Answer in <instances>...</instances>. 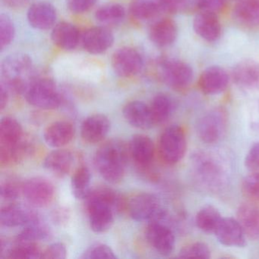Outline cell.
Instances as JSON below:
<instances>
[{
    "instance_id": "6da1fadb",
    "label": "cell",
    "mask_w": 259,
    "mask_h": 259,
    "mask_svg": "<svg viewBox=\"0 0 259 259\" xmlns=\"http://www.w3.org/2000/svg\"><path fill=\"white\" fill-rule=\"evenodd\" d=\"M85 199L92 230L99 233L110 230L114 222V213L123 207L122 198L108 188H98L91 191Z\"/></svg>"
},
{
    "instance_id": "7a4b0ae2",
    "label": "cell",
    "mask_w": 259,
    "mask_h": 259,
    "mask_svg": "<svg viewBox=\"0 0 259 259\" xmlns=\"http://www.w3.org/2000/svg\"><path fill=\"white\" fill-rule=\"evenodd\" d=\"M128 147L114 139L101 145L95 155V165L100 175L110 183L123 180L130 156Z\"/></svg>"
},
{
    "instance_id": "3957f363",
    "label": "cell",
    "mask_w": 259,
    "mask_h": 259,
    "mask_svg": "<svg viewBox=\"0 0 259 259\" xmlns=\"http://www.w3.org/2000/svg\"><path fill=\"white\" fill-rule=\"evenodd\" d=\"M190 166L197 183L207 190L220 192L227 185V170L214 155L204 151H197L191 157Z\"/></svg>"
},
{
    "instance_id": "277c9868",
    "label": "cell",
    "mask_w": 259,
    "mask_h": 259,
    "mask_svg": "<svg viewBox=\"0 0 259 259\" xmlns=\"http://www.w3.org/2000/svg\"><path fill=\"white\" fill-rule=\"evenodd\" d=\"M3 83L9 90L19 94L25 93L29 83L37 75L31 57L25 54H15L4 60L1 66Z\"/></svg>"
},
{
    "instance_id": "5b68a950",
    "label": "cell",
    "mask_w": 259,
    "mask_h": 259,
    "mask_svg": "<svg viewBox=\"0 0 259 259\" xmlns=\"http://www.w3.org/2000/svg\"><path fill=\"white\" fill-rule=\"evenodd\" d=\"M24 95L28 104L41 110H55L63 103V98L55 82L47 77L36 76L29 83Z\"/></svg>"
},
{
    "instance_id": "8992f818",
    "label": "cell",
    "mask_w": 259,
    "mask_h": 259,
    "mask_svg": "<svg viewBox=\"0 0 259 259\" xmlns=\"http://www.w3.org/2000/svg\"><path fill=\"white\" fill-rule=\"evenodd\" d=\"M186 150V133L181 126L170 125L163 132L159 140V152L165 163L174 165L181 161Z\"/></svg>"
},
{
    "instance_id": "52a82bcc",
    "label": "cell",
    "mask_w": 259,
    "mask_h": 259,
    "mask_svg": "<svg viewBox=\"0 0 259 259\" xmlns=\"http://www.w3.org/2000/svg\"><path fill=\"white\" fill-rule=\"evenodd\" d=\"M228 126L227 113L223 107H214L204 113L196 125L197 134L204 143L220 142L227 133Z\"/></svg>"
},
{
    "instance_id": "ba28073f",
    "label": "cell",
    "mask_w": 259,
    "mask_h": 259,
    "mask_svg": "<svg viewBox=\"0 0 259 259\" xmlns=\"http://www.w3.org/2000/svg\"><path fill=\"white\" fill-rule=\"evenodd\" d=\"M128 207L131 218L139 222L162 221L167 217L160 200L153 194L142 193L136 195L132 198Z\"/></svg>"
},
{
    "instance_id": "9c48e42d",
    "label": "cell",
    "mask_w": 259,
    "mask_h": 259,
    "mask_svg": "<svg viewBox=\"0 0 259 259\" xmlns=\"http://www.w3.org/2000/svg\"><path fill=\"white\" fill-rule=\"evenodd\" d=\"M160 73L163 82L176 90L186 89L194 77L193 69L188 63L175 59L161 60Z\"/></svg>"
},
{
    "instance_id": "30bf717a",
    "label": "cell",
    "mask_w": 259,
    "mask_h": 259,
    "mask_svg": "<svg viewBox=\"0 0 259 259\" xmlns=\"http://www.w3.org/2000/svg\"><path fill=\"white\" fill-rule=\"evenodd\" d=\"M22 195L33 207H45L54 201L55 189L43 177H33L23 183Z\"/></svg>"
},
{
    "instance_id": "8fae6325",
    "label": "cell",
    "mask_w": 259,
    "mask_h": 259,
    "mask_svg": "<svg viewBox=\"0 0 259 259\" xmlns=\"http://www.w3.org/2000/svg\"><path fill=\"white\" fill-rule=\"evenodd\" d=\"M147 240L159 254L168 256L175 248L176 238L172 229L163 221H151L145 233Z\"/></svg>"
},
{
    "instance_id": "7c38bea8",
    "label": "cell",
    "mask_w": 259,
    "mask_h": 259,
    "mask_svg": "<svg viewBox=\"0 0 259 259\" xmlns=\"http://www.w3.org/2000/svg\"><path fill=\"white\" fill-rule=\"evenodd\" d=\"M111 64L116 75L122 78H130L142 70L143 59L136 50L122 48L113 54Z\"/></svg>"
},
{
    "instance_id": "4fadbf2b",
    "label": "cell",
    "mask_w": 259,
    "mask_h": 259,
    "mask_svg": "<svg viewBox=\"0 0 259 259\" xmlns=\"http://www.w3.org/2000/svg\"><path fill=\"white\" fill-rule=\"evenodd\" d=\"M31 207L21 204L5 206L0 212V223L6 227H16L38 221V215Z\"/></svg>"
},
{
    "instance_id": "5bb4252c",
    "label": "cell",
    "mask_w": 259,
    "mask_h": 259,
    "mask_svg": "<svg viewBox=\"0 0 259 259\" xmlns=\"http://www.w3.org/2000/svg\"><path fill=\"white\" fill-rule=\"evenodd\" d=\"M213 233L226 246L242 248L246 245V235L239 221L234 218H223Z\"/></svg>"
},
{
    "instance_id": "9a60e30c",
    "label": "cell",
    "mask_w": 259,
    "mask_h": 259,
    "mask_svg": "<svg viewBox=\"0 0 259 259\" xmlns=\"http://www.w3.org/2000/svg\"><path fill=\"white\" fill-rule=\"evenodd\" d=\"M230 77L219 66H212L203 71L198 79L200 90L207 95H219L228 87Z\"/></svg>"
},
{
    "instance_id": "2e32d148",
    "label": "cell",
    "mask_w": 259,
    "mask_h": 259,
    "mask_svg": "<svg viewBox=\"0 0 259 259\" xmlns=\"http://www.w3.org/2000/svg\"><path fill=\"white\" fill-rule=\"evenodd\" d=\"M236 85L248 91L259 90V63L252 60H241L232 70Z\"/></svg>"
},
{
    "instance_id": "e0dca14e",
    "label": "cell",
    "mask_w": 259,
    "mask_h": 259,
    "mask_svg": "<svg viewBox=\"0 0 259 259\" xmlns=\"http://www.w3.org/2000/svg\"><path fill=\"white\" fill-rule=\"evenodd\" d=\"M110 130L109 118L104 114H93L88 116L81 124V136L84 142L90 144L99 143L105 139Z\"/></svg>"
},
{
    "instance_id": "ac0fdd59",
    "label": "cell",
    "mask_w": 259,
    "mask_h": 259,
    "mask_svg": "<svg viewBox=\"0 0 259 259\" xmlns=\"http://www.w3.org/2000/svg\"><path fill=\"white\" fill-rule=\"evenodd\" d=\"M122 114L130 125L139 130H149L155 125L150 106L142 101L128 103L122 110Z\"/></svg>"
},
{
    "instance_id": "d6986e66",
    "label": "cell",
    "mask_w": 259,
    "mask_h": 259,
    "mask_svg": "<svg viewBox=\"0 0 259 259\" xmlns=\"http://www.w3.org/2000/svg\"><path fill=\"white\" fill-rule=\"evenodd\" d=\"M113 41V34L104 27L90 28L82 36L83 48L92 54H103L111 48Z\"/></svg>"
},
{
    "instance_id": "ffe728a7",
    "label": "cell",
    "mask_w": 259,
    "mask_h": 259,
    "mask_svg": "<svg viewBox=\"0 0 259 259\" xmlns=\"http://www.w3.org/2000/svg\"><path fill=\"white\" fill-rule=\"evenodd\" d=\"M75 133V127L70 122L57 121L47 127L44 138L47 145L51 148H62L72 142Z\"/></svg>"
},
{
    "instance_id": "44dd1931",
    "label": "cell",
    "mask_w": 259,
    "mask_h": 259,
    "mask_svg": "<svg viewBox=\"0 0 259 259\" xmlns=\"http://www.w3.org/2000/svg\"><path fill=\"white\" fill-rule=\"evenodd\" d=\"M197 35L207 42L217 41L221 37L222 28L217 14L200 12L193 20Z\"/></svg>"
},
{
    "instance_id": "7402d4cb",
    "label": "cell",
    "mask_w": 259,
    "mask_h": 259,
    "mask_svg": "<svg viewBox=\"0 0 259 259\" xmlns=\"http://www.w3.org/2000/svg\"><path fill=\"white\" fill-rule=\"evenodd\" d=\"M30 25L38 30H48L54 27L57 20V11L54 6L46 2L36 3L28 11Z\"/></svg>"
},
{
    "instance_id": "603a6c76",
    "label": "cell",
    "mask_w": 259,
    "mask_h": 259,
    "mask_svg": "<svg viewBox=\"0 0 259 259\" xmlns=\"http://www.w3.org/2000/svg\"><path fill=\"white\" fill-rule=\"evenodd\" d=\"M233 14L236 22L242 26L259 28V0H237Z\"/></svg>"
},
{
    "instance_id": "cb8c5ba5",
    "label": "cell",
    "mask_w": 259,
    "mask_h": 259,
    "mask_svg": "<svg viewBox=\"0 0 259 259\" xmlns=\"http://www.w3.org/2000/svg\"><path fill=\"white\" fill-rule=\"evenodd\" d=\"M75 157L69 150L56 148L48 154L44 166L57 177H63L70 174L74 166Z\"/></svg>"
},
{
    "instance_id": "d4e9b609",
    "label": "cell",
    "mask_w": 259,
    "mask_h": 259,
    "mask_svg": "<svg viewBox=\"0 0 259 259\" xmlns=\"http://www.w3.org/2000/svg\"><path fill=\"white\" fill-rule=\"evenodd\" d=\"M178 28L177 23L171 19H162L154 22L149 29L151 41L160 48L172 45L177 40Z\"/></svg>"
},
{
    "instance_id": "484cf974",
    "label": "cell",
    "mask_w": 259,
    "mask_h": 259,
    "mask_svg": "<svg viewBox=\"0 0 259 259\" xmlns=\"http://www.w3.org/2000/svg\"><path fill=\"white\" fill-rule=\"evenodd\" d=\"M130 154L139 166H147L154 158L155 148L154 142L145 135H136L128 145Z\"/></svg>"
},
{
    "instance_id": "4316f807",
    "label": "cell",
    "mask_w": 259,
    "mask_h": 259,
    "mask_svg": "<svg viewBox=\"0 0 259 259\" xmlns=\"http://www.w3.org/2000/svg\"><path fill=\"white\" fill-rule=\"evenodd\" d=\"M236 217L246 237L251 240H259L258 207L252 204L244 203L238 207Z\"/></svg>"
},
{
    "instance_id": "83f0119b",
    "label": "cell",
    "mask_w": 259,
    "mask_h": 259,
    "mask_svg": "<svg viewBox=\"0 0 259 259\" xmlns=\"http://www.w3.org/2000/svg\"><path fill=\"white\" fill-rule=\"evenodd\" d=\"M54 45L65 51H72L78 46L80 33L78 28L69 22H62L56 25L51 33Z\"/></svg>"
},
{
    "instance_id": "f1b7e54d",
    "label": "cell",
    "mask_w": 259,
    "mask_h": 259,
    "mask_svg": "<svg viewBox=\"0 0 259 259\" xmlns=\"http://www.w3.org/2000/svg\"><path fill=\"white\" fill-rule=\"evenodd\" d=\"M22 125L14 118L6 116L0 122V148H13L24 139Z\"/></svg>"
},
{
    "instance_id": "f546056e",
    "label": "cell",
    "mask_w": 259,
    "mask_h": 259,
    "mask_svg": "<svg viewBox=\"0 0 259 259\" xmlns=\"http://www.w3.org/2000/svg\"><path fill=\"white\" fill-rule=\"evenodd\" d=\"M51 236V230L47 224L40 219L25 226L16 236V242L23 243H34L38 241L46 240Z\"/></svg>"
},
{
    "instance_id": "4dcf8cb0",
    "label": "cell",
    "mask_w": 259,
    "mask_h": 259,
    "mask_svg": "<svg viewBox=\"0 0 259 259\" xmlns=\"http://www.w3.org/2000/svg\"><path fill=\"white\" fill-rule=\"evenodd\" d=\"M150 108L155 124H162L172 116L174 110V101L165 94H158L153 98Z\"/></svg>"
},
{
    "instance_id": "1f68e13d",
    "label": "cell",
    "mask_w": 259,
    "mask_h": 259,
    "mask_svg": "<svg viewBox=\"0 0 259 259\" xmlns=\"http://www.w3.org/2000/svg\"><path fill=\"white\" fill-rule=\"evenodd\" d=\"M219 210L212 205H207L200 209L195 216L197 227L204 233H214L222 220Z\"/></svg>"
},
{
    "instance_id": "d6a6232c",
    "label": "cell",
    "mask_w": 259,
    "mask_h": 259,
    "mask_svg": "<svg viewBox=\"0 0 259 259\" xmlns=\"http://www.w3.org/2000/svg\"><path fill=\"white\" fill-rule=\"evenodd\" d=\"M130 11L135 19L145 21L156 17L162 10L158 0H133Z\"/></svg>"
},
{
    "instance_id": "836d02e7",
    "label": "cell",
    "mask_w": 259,
    "mask_h": 259,
    "mask_svg": "<svg viewBox=\"0 0 259 259\" xmlns=\"http://www.w3.org/2000/svg\"><path fill=\"white\" fill-rule=\"evenodd\" d=\"M92 175L87 166H80L77 168L72 177V193L78 199H84L91 192Z\"/></svg>"
},
{
    "instance_id": "e575fe53",
    "label": "cell",
    "mask_w": 259,
    "mask_h": 259,
    "mask_svg": "<svg viewBox=\"0 0 259 259\" xmlns=\"http://www.w3.org/2000/svg\"><path fill=\"white\" fill-rule=\"evenodd\" d=\"M7 258L13 259H36L42 258L43 251L34 243H23L18 242V245L7 248L3 251Z\"/></svg>"
},
{
    "instance_id": "d590c367",
    "label": "cell",
    "mask_w": 259,
    "mask_h": 259,
    "mask_svg": "<svg viewBox=\"0 0 259 259\" xmlns=\"http://www.w3.org/2000/svg\"><path fill=\"white\" fill-rule=\"evenodd\" d=\"M125 10L117 4H107L100 7L95 13V18L103 24H116L125 17Z\"/></svg>"
},
{
    "instance_id": "8d00e7d4",
    "label": "cell",
    "mask_w": 259,
    "mask_h": 259,
    "mask_svg": "<svg viewBox=\"0 0 259 259\" xmlns=\"http://www.w3.org/2000/svg\"><path fill=\"white\" fill-rule=\"evenodd\" d=\"M15 25L8 15L0 16V48L4 50L13 41L15 37Z\"/></svg>"
},
{
    "instance_id": "74e56055",
    "label": "cell",
    "mask_w": 259,
    "mask_h": 259,
    "mask_svg": "<svg viewBox=\"0 0 259 259\" xmlns=\"http://www.w3.org/2000/svg\"><path fill=\"white\" fill-rule=\"evenodd\" d=\"M179 257H183V258H189V257L210 258V250L208 245L204 242H193L183 247L179 252Z\"/></svg>"
},
{
    "instance_id": "f35d334b",
    "label": "cell",
    "mask_w": 259,
    "mask_h": 259,
    "mask_svg": "<svg viewBox=\"0 0 259 259\" xmlns=\"http://www.w3.org/2000/svg\"><path fill=\"white\" fill-rule=\"evenodd\" d=\"M83 259L117 258L113 250L109 245L103 243H96L88 248L81 256Z\"/></svg>"
},
{
    "instance_id": "ab89813d",
    "label": "cell",
    "mask_w": 259,
    "mask_h": 259,
    "mask_svg": "<svg viewBox=\"0 0 259 259\" xmlns=\"http://www.w3.org/2000/svg\"><path fill=\"white\" fill-rule=\"evenodd\" d=\"M0 188L1 198L5 201H13L22 195L23 183H21L17 180L10 179L3 182Z\"/></svg>"
},
{
    "instance_id": "60d3db41",
    "label": "cell",
    "mask_w": 259,
    "mask_h": 259,
    "mask_svg": "<svg viewBox=\"0 0 259 259\" xmlns=\"http://www.w3.org/2000/svg\"><path fill=\"white\" fill-rule=\"evenodd\" d=\"M242 189L246 196L259 201V171L253 172L244 178Z\"/></svg>"
},
{
    "instance_id": "b9f144b4",
    "label": "cell",
    "mask_w": 259,
    "mask_h": 259,
    "mask_svg": "<svg viewBox=\"0 0 259 259\" xmlns=\"http://www.w3.org/2000/svg\"><path fill=\"white\" fill-rule=\"evenodd\" d=\"M227 0H196V7L201 13L218 14L222 11Z\"/></svg>"
},
{
    "instance_id": "7bdbcfd3",
    "label": "cell",
    "mask_w": 259,
    "mask_h": 259,
    "mask_svg": "<svg viewBox=\"0 0 259 259\" xmlns=\"http://www.w3.org/2000/svg\"><path fill=\"white\" fill-rule=\"evenodd\" d=\"M162 11L171 14L183 13L188 5L187 0H158Z\"/></svg>"
},
{
    "instance_id": "ee69618b",
    "label": "cell",
    "mask_w": 259,
    "mask_h": 259,
    "mask_svg": "<svg viewBox=\"0 0 259 259\" xmlns=\"http://www.w3.org/2000/svg\"><path fill=\"white\" fill-rule=\"evenodd\" d=\"M67 256L66 245L62 242L51 244L43 251L42 258L64 259Z\"/></svg>"
},
{
    "instance_id": "f6af8a7d",
    "label": "cell",
    "mask_w": 259,
    "mask_h": 259,
    "mask_svg": "<svg viewBox=\"0 0 259 259\" xmlns=\"http://www.w3.org/2000/svg\"><path fill=\"white\" fill-rule=\"evenodd\" d=\"M245 166L251 172L259 171V142L250 148L244 160Z\"/></svg>"
},
{
    "instance_id": "bcb514c9",
    "label": "cell",
    "mask_w": 259,
    "mask_h": 259,
    "mask_svg": "<svg viewBox=\"0 0 259 259\" xmlns=\"http://www.w3.org/2000/svg\"><path fill=\"white\" fill-rule=\"evenodd\" d=\"M98 0H67L69 11L74 14H81L90 10Z\"/></svg>"
},
{
    "instance_id": "7dc6e473",
    "label": "cell",
    "mask_w": 259,
    "mask_h": 259,
    "mask_svg": "<svg viewBox=\"0 0 259 259\" xmlns=\"http://www.w3.org/2000/svg\"><path fill=\"white\" fill-rule=\"evenodd\" d=\"M9 102V89L4 83L0 85V109L4 110Z\"/></svg>"
},
{
    "instance_id": "c3c4849f",
    "label": "cell",
    "mask_w": 259,
    "mask_h": 259,
    "mask_svg": "<svg viewBox=\"0 0 259 259\" xmlns=\"http://www.w3.org/2000/svg\"><path fill=\"white\" fill-rule=\"evenodd\" d=\"M68 217H69V213L66 211V210L60 208L58 210H54V215H53V218H54V221L58 223V224H62V223H65L67 221Z\"/></svg>"
},
{
    "instance_id": "681fc988",
    "label": "cell",
    "mask_w": 259,
    "mask_h": 259,
    "mask_svg": "<svg viewBox=\"0 0 259 259\" xmlns=\"http://www.w3.org/2000/svg\"><path fill=\"white\" fill-rule=\"evenodd\" d=\"M6 1L12 7H17L24 5L28 0H6Z\"/></svg>"
},
{
    "instance_id": "f907efd6",
    "label": "cell",
    "mask_w": 259,
    "mask_h": 259,
    "mask_svg": "<svg viewBox=\"0 0 259 259\" xmlns=\"http://www.w3.org/2000/svg\"><path fill=\"white\" fill-rule=\"evenodd\" d=\"M230 1H235V2H236V1H237V0H230Z\"/></svg>"
},
{
    "instance_id": "816d5d0a",
    "label": "cell",
    "mask_w": 259,
    "mask_h": 259,
    "mask_svg": "<svg viewBox=\"0 0 259 259\" xmlns=\"http://www.w3.org/2000/svg\"><path fill=\"white\" fill-rule=\"evenodd\" d=\"M258 105H259V104H258Z\"/></svg>"
}]
</instances>
